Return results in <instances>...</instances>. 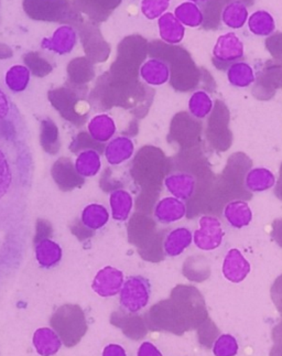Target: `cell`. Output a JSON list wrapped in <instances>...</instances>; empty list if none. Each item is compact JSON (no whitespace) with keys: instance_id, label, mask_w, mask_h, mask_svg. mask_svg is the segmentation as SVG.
Here are the masks:
<instances>
[{"instance_id":"obj_1","label":"cell","mask_w":282,"mask_h":356,"mask_svg":"<svg viewBox=\"0 0 282 356\" xmlns=\"http://www.w3.org/2000/svg\"><path fill=\"white\" fill-rule=\"evenodd\" d=\"M208 319V310L200 291L194 287L179 286L170 299L160 301L144 316L148 329L182 335L197 329Z\"/></svg>"},{"instance_id":"obj_2","label":"cell","mask_w":282,"mask_h":356,"mask_svg":"<svg viewBox=\"0 0 282 356\" xmlns=\"http://www.w3.org/2000/svg\"><path fill=\"white\" fill-rule=\"evenodd\" d=\"M148 48L155 50V54H158L157 59H163V61L170 63L171 84L174 88L185 92L195 86L199 70L192 62L191 56L187 51L171 44H163L157 41L151 43Z\"/></svg>"},{"instance_id":"obj_3","label":"cell","mask_w":282,"mask_h":356,"mask_svg":"<svg viewBox=\"0 0 282 356\" xmlns=\"http://www.w3.org/2000/svg\"><path fill=\"white\" fill-rule=\"evenodd\" d=\"M50 325L67 348L78 344L88 329L85 314L76 305H64L56 309L51 316Z\"/></svg>"},{"instance_id":"obj_4","label":"cell","mask_w":282,"mask_h":356,"mask_svg":"<svg viewBox=\"0 0 282 356\" xmlns=\"http://www.w3.org/2000/svg\"><path fill=\"white\" fill-rule=\"evenodd\" d=\"M28 16L40 22H78V8L69 0H24Z\"/></svg>"},{"instance_id":"obj_5","label":"cell","mask_w":282,"mask_h":356,"mask_svg":"<svg viewBox=\"0 0 282 356\" xmlns=\"http://www.w3.org/2000/svg\"><path fill=\"white\" fill-rule=\"evenodd\" d=\"M151 284L142 276H131L120 289L119 302L124 312L136 314L142 312L150 301Z\"/></svg>"},{"instance_id":"obj_6","label":"cell","mask_w":282,"mask_h":356,"mask_svg":"<svg viewBox=\"0 0 282 356\" xmlns=\"http://www.w3.org/2000/svg\"><path fill=\"white\" fill-rule=\"evenodd\" d=\"M244 56V44L233 32H229L216 41L213 49L214 65L227 69Z\"/></svg>"},{"instance_id":"obj_7","label":"cell","mask_w":282,"mask_h":356,"mask_svg":"<svg viewBox=\"0 0 282 356\" xmlns=\"http://www.w3.org/2000/svg\"><path fill=\"white\" fill-rule=\"evenodd\" d=\"M224 232L221 221L212 216H204L200 218V229L193 234V243L199 250L210 252L221 246Z\"/></svg>"},{"instance_id":"obj_8","label":"cell","mask_w":282,"mask_h":356,"mask_svg":"<svg viewBox=\"0 0 282 356\" xmlns=\"http://www.w3.org/2000/svg\"><path fill=\"white\" fill-rule=\"evenodd\" d=\"M125 277L119 269L106 266L96 274L92 288L97 295L103 298L114 297L120 293Z\"/></svg>"},{"instance_id":"obj_9","label":"cell","mask_w":282,"mask_h":356,"mask_svg":"<svg viewBox=\"0 0 282 356\" xmlns=\"http://www.w3.org/2000/svg\"><path fill=\"white\" fill-rule=\"evenodd\" d=\"M251 270V264L240 250L232 248L227 252L222 265V273L229 282L240 284L247 278Z\"/></svg>"},{"instance_id":"obj_10","label":"cell","mask_w":282,"mask_h":356,"mask_svg":"<svg viewBox=\"0 0 282 356\" xmlns=\"http://www.w3.org/2000/svg\"><path fill=\"white\" fill-rule=\"evenodd\" d=\"M187 216V205L174 197H163L155 208V218L161 224H172L181 221Z\"/></svg>"},{"instance_id":"obj_11","label":"cell","mask_w":282,"mask_h":356,"mask_svg":"<svg viewBox=\"0 0 282 356\" xmlns=\"http://www.w3.org/2000/svg\"><path fill=\"white\" fill-rule=\"evenodd\" d=\"M197 181L194 177L187 172L172 173L167 177L165 180V186L173 197L176 199L185 200L191 199L194 194Z\"/></svg>"},{"instance_id":"obj_12","label":"cell","mask_w":282,"mask_h":356,"mask_svg":"<svg viewBox=\"0 0 282 356\" xmlns=\"http://www.w3.org/2000/svg\"><path fill=\"white\" fill-rule=\"evenodd\" d=\"M139 73L144 82L149 86H163L170 80V67L161 59H150L144 62Z\"/></svg>"},{"instance_id":"obj_13","label":"cell","mask_w":282,"mask_h":356,"mask_svg":"<svg viewBox=\"0 0 282 356\" xmlns=\"http://www.w3.org/2000/svg\"><path fill=\"white\" fill-rule=\"evenodd\" d=\"M193 243V234L187 227H176L169 232L163 242V250L169 257H178Z\"/></svg>"},{"instance_id":"obj_14","label":"cell","mask_w":282,"mask_h":356,"mask_svg":"<svg viewBox=\"0 0 282 356\" xmlns=\"http://www.w3.org/2000/svg\"><path fill=\"white\" fill-rule=\"evenodd\" d=\"M135 152V145L131 138L126 136H120L113 139L105 149V157L112 165H122L133 157Z\"/></svg>"},{"instance_id":"obj_15","label":"cell","mask_w":282,"mask_h":356,"mask_svg":"<svg viewBox=\"0 0 282 356\" xmlns=\"http://www.w3.org/2000/svg\"><path fill=\"white\" fill-rule=\"evenodd\" d=\"M120 1L122 0H75V5L92 20L103 22L119 6Z\"/></svg>"},{"instance_id":"obj_16","label":"cell","mask_w":282,"mask_h":356,"mask_svg":"<svg viewBox=\"0 0 282 356\" xmlns=\"http://www.w3.org/2000/svg\"><path fill=\"white\" fill-rule=\"evenodd\" d=\"M33 346L41 356L56 355L62 346V341L58 333L50 327H40L33 334Z\"/></svg>"},{"instance_id":"obj_17","label":"cell","mask_w":282,"mask_h":356,"mask_svg":"<svg viewBox=\"0 0 282 356\" xmlns=\"http://www.w3.org/2000/svg\"><path fill=\"white\" fill-rule=\"evenodd\" d=\"M160 38L168 44H178L183 40L185 28L174 15L165 13L158 20Z\"/></svg>"},{"instance_id":"obj_18","label":"cell","mask_w":282,"mask_h":356,"mask_svg":"<svg viewBox=\"0 0 282 356\" xmlns=\"http://www.w3.org/2000/svg\"><path fill=\"white\" fill-rule=\"evenodd\" d=\"M224 218L235 229H242L253 221V211L244 201L237 200L229 202L224 209Z\"/></svg>"},{"instance_id":"obj_19","label":"cell","mask_w":282,"mask_h":356,"mask_svg":"<svg viewBox=\"0 0 282 356\" xmlns=\"http://www.w3.org/2000/svg\"><path fill=\"white\" fill-rule=\"evenodd\" d=\"M75 43L76 35L74 30L69 27H61L54 32L53 37L42 41V47L56 54H67L73 50Z\"/></svg>"},{"instance_id":"obj_20","label":"cell","mask_w":282,"mask_h":356,"mask_svg":"<svg viewBox=\"0 0 282 356\" xmlns=\"http://www.w3.org/2000/svg\"><path fill=\"white\" fill-rule=\"evenodd\" d=\"M221 20L231 29H240L248 20V10L242 0H233L224 6Z\"/></svg>"},{"instance_id":"obj_21","label":"cell","mask_w":282,"mask_h":356,"mask_svg":"<svg viewBox=\"0 0 282 356\" xmlns=\"http://www.w3.org/2000/svg\"><path fill=\"white\" fill-rule=\"evenodd\" d=\"M35 257L40 266L50 268L61 261L62 250L53 241L43 238L35 246Z\"/></svg>"},{"instance_id":"obj_22","label":"cell","mask_w":282,"mask_h":356,"mask_svg":"<svg viewBox=\"0 0 282 356\" xmlns=\"http://www.w3.org/2000/svg\"><path fill=\"white\" fill-rule=\"evenodd\" d=\"M110 204L115 221L125 222L133 210V197L126 190H116L110 194Z\"/></svg>"},{"instance_id":"obj_23","label":"cell","mask_w":282,"mask_h":356,"mask_svg":"<svg viewBox=\"0 0 282 356\" xmlns=\"http://www.w3.org/2000/svg\"><path fill=\"white\" fill-rule=\"evenodd\" d=\"M276 184V177L267 168H255L248 171L245 186L251 192H264Z\"/></svg>"},{"instance_id":"obj_24","label":"cell","mask_w":282,"mask_h":356,"mask_svg":"<svg viewBox=\"0 0 282 356\" xmlns=\"http://www.w3.org/2000/svg\"><path fill=\"white\" fill-rule=\"evenodd\" d=\"M88 133L94 140L106 143L116 133V124L108 115H97L88 124Z\"/></svg>"},{"instance_id":"obj_25","label":"cell","mask_w":282,"mask_h":356,"mask_svg":"<svg viewBox=\"0 0 282 356\" xmlns=\"http://www.w3.org/2000/svg\"><path fill=\"white\" fill-rule=\"evenodd\" d=\"M227 79L235 88H245L255 83L253 67L245 62H235L227 69Z\"/></svg>"},{"instance_id":"obj_26","label":"cell","mask_w":282,"mask_h":356,"mask_svg":"<svg viewBox=\"0 0 282 356\" xmlns=\"http://www.w3.org/2000/svg\"><path fill=\"white\" fill-rule=\"evenodd\" d=\"M247 22L249 31L258 37H269L276 29L274 17L268 11H256L248 18Z\"/></svg>"},{"instance_id":"obj_27","label":"cell","mask_w":282,"mask_h":356,"mask_svg":"<svg viewBox=\"0 0 282 356\" xmlns=\"http://www.w3.org/2000/svg\"><path fill=\"white\" fill-rule=\"evenodd\" d=\"M173 15L179 22L187 27H200L204 22L202 10L197 7V3H190V1L179 5Z\"/></svg>"},{"instance_id":"obj_28","label":"cell","mask_w":282,"mask_h":356,"mask_svg":"<svg viewBox=\"0 0 282 356\" xmlns=\"http://www.w3.org/2000/svg\"><path fill=\"white\" fill-rule=\"evenodd\" d=\"M92 29L93 28L88 27L86 29V33L82 32L83 42L85 45L86 54L92 58H95L97 61H101L99 56H101V60L107 59L108 52H110L108 47L103 41L101 35L97 37V32L99 31Z\"/></svg>"},{"instance_id":"obj_29","label":"cell","mask_w":282,"mask_h":356,"mask_svg":"<svg viewBox=\"0 0 282 356\" xmlns=\"http://www.w3.org/2000/svg\"><path fill=\"white\" fill-rule=\"evenodd\" d=\"M101 167V157L95 150H85L80 154L75 161V170L82 177H94L99 172Z\"/></svg>"},{"instance_id":"obj_30","label":"cell","mask_w":282,"mask_h":356,"mask_svg":"<svg viewBox=\"0 0 282 356\" xmlns=\"http://www.w3.org/2000/svg\"><path fill=\"white\" fill-rule=\"evenodd\" d=\"M110 220V213L101 204H90L82 213V222L86 227L99 229L106 225Z\"/></svg>"},{"instance_id":"obj_31","label":"cell","mask_w":282,"mask_h":356,"mask_svg":"<svg viewBox=\"0 0 282 356\" xmlns=\"http://www.w3.org/2000/svg\"><path fill=\"white\" fill-rule=\"evenodd\" d=\"M52 175L56 178V182L64 188H71L78 184V179H81L78 171L73 169L72 163H69L67 159H60L58 163L54 165L52 169Z\"/></svg>"},{"instance_id":"obj_32","label":"cell","mask_w":282,"mask_h":356,"mask_svg":"<svg viewBox=\"0 0 282 356\" xmlns=\"http://www.w3.org/2000/svg\"><path fill=\"white\" fill-rule=\"evenodd\" d=\"M213 101L204 90H197L192 94L189 101V111L193 118L203 120L213 111Z\"/></svg>"},{"instance_id":"obj_33","label":"cell","mask_w":282,"mask_h":356,"mask_svg":"<svg viewBox=\"0 0 282 356\" xmlns=\"http://www.w3.org/2000/svg\"><path fill=\"white\" fill-rule=\"evenodd\" d=\"M257 86L265 88L266 90L274 92L276 88L282 86V65L281 64H272L265 67L263 72L259 73Z\"/></svg>"},{"instance_id":"obj_34","label":"cell","mask_w":282,"mask_h":356,"mask_svg":"<svg viewBox=\"0 0 282 356\" xmlns=\"http://www.w3.org/2000/svg\"><path fill=\"white\" fill-rule=\"evenodd\" d=\"M30 80V71L22 65H15L6 74V84L14 92L26 90Z\"/></svg>"},{"instance_id":"obj_35","label":"cell","mask_w":282,"mask_h":356,"mask_svg":"<svg viewBox=\"0 0 282 356\" xmlns=\"http://www.w3.org/2000/svg\"><path fill=\"white\" fill-rule=\"evenodd\" d=\"M214 356H236L240 351V344L232 334H221L212 346Z\"/></svg>"},{"instance_id":"obj_36","label":"cell","mask_w":282,"mask_h":356,"mask_svg":"<svg viewBox=\"0 0 282 356\" xmlns=\"http://www.w3.org/2000/svg\"><path fill=\"white\" fill-rule=\"evenodd\" d=\"M112 320H118V322H112L113 325L119 327L126 335H128L131 339H133V340L141 339V337L144 335V333L141 332V331L144 329L147 330L146 323L141 321L140 318H131V316L127 318V316H124L123 318L119 316V319L112 318Z\"/></svg>"},{"instance_id":"obj_37","label":"cell","mask_w":282,"mask_h":356,"mask_svg":"<svg viewBox=\"0 0 282 356\" xmlns=\"http://www.w3.org/2000/svg\"><path fill=\"white\" fill-rule=\"evenodd\" d=\"M69 77L76 83H85L90 81L93 76V70L91 63L85 59H76L69 63Z\"/></svg>"},{"instance_id":"obj_38","label":"cell","mask_w":282,"mask_h":356,"mask_svg":"<svg viewBox=\"0 0 282 356\" xmlns=\"http://www.w3.org/2000/svg\"><path fill=\"white\" fill-rule=\"evenodd\" d=\"M171 0H142L141 11L150 20L160 18L170 6Z\"/></svg>"},{"instance_id":"obj_39","label":"cell","mask_w":282,"mask_h":356,"mask_svg":"<svg viewBox=\"0 0 282 356\" xmlns=\"http://www.w3.org/2000/svg\"><path fill=\"white\" fill-rule=\"evenodd\" d=\"M11 182H13V175H11L10 165L3 150L0 149V199L5 197L9 191Z\"/></svg>"},{"instance_id":"obj_40","label":"cell","mask_w":282,"mask_h":356,"mask_svg":"<svg viewBox=\"0 0 282 356\" xmlns=\"http://www.w3.org/2000/svg\"><path fill=\"white\" fill-rule=\"evenodd\" d=\"M24 62L28 64V67L31 69L33 74L38 76H43L48 74L51 71V67L46 60L41 58L39 54H29L24 58Z\"/></svg>"},{"instance_id":"obj_41","label":"cell","mask_w":282,"mask_h":356,"mask_svg":"<svg viewBox=\"0 0 282 356\" xmlns=\"http://www.w3.org/2000/svg\"><path fill=\"white\" fill-rule=\"evenodd\" d=\"M58 143V129L56 125L50 120L42 122V145L44 148L50 152V147L54 146Z\"/></svg>"},{"instance_id":"obj_42","label":"cell","mask_w":282,"mask_h":356,"mask_svg":"<svg viewBox=\"0 0 282 356\" xmlns=\"http://www.w3.org/2000/svg\"><path fill=\"white\" fill-rule=\"evenodd\" d=\"M266 45L267 50L272 54V56L282 61V33L268 38Z\"/></svg>"},{"instance_id":"obj_43","label":"cell","mask_w":282,"mask_h":356,"mask_svg":"<svg viewBox=\"0 0 282 356\" xmlns=\"http://www.w3.org/2000/svg\"><path fill=\"white\" fill-rule=\"evenodd\" d=\"M137 356H163V354L154 343L146 341L141 343V346H139Z\"/></svg>"},{"instance_id":"obj_44","label":"cell","mask_w":282,"mask_h":356,"mask_svg":"<svg viewBox=\"0 0 282 356\" xmlns=\"http://www.w3.org/2000/svg\"><path fill=\"white\" fill-rule=\"evenodd\" d=\"M272 300L274 301L276 308L282 314V276L279 277L274 284L272 289Z\"/></svg>"},{"instance_id":"obj_45","label":"cell","mask_w":282,"mask_h":356,"mask_svg":"<svg viewBox=\"0 0 282 356\" xmlns=\"http://www.w3.org/2000/svg\"><path fill=\"white\" fill-rule=\"evenodd\" d=\"M101 356H127V352L123 346L113 343L105 346Z\"/></svg>"},{"instance_id":"obj_46","label":"cell","mask_w":282,"mask_h":356,"mask_svg":"<svg viewBox=\"0 0 282 356\" xmlns=\"http://www.w3.org/2000/svg\"><path fill=\"white\" fill-rule=\"evenodd\" d=\"M9 112L8 99L6 97L5 93L0 90V120H3L7 116Z\"/></svg>"},{"instance_id":"obj_47","label":"cell","mask_w":282,"mask_h":356,"mask_svg":"<svg viewBox=\"0 0 282 356\" xmlns=\"http://www.w3.org/2000/svg\"><path fill=\"white\" fill-rule=\"evenodd\" d=\"M191 3H206L208 0H190Z\"/></svg>"}]
</instances>
